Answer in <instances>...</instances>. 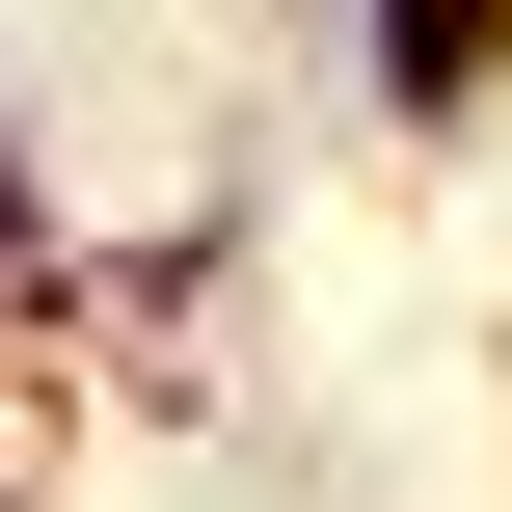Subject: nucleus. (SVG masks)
Listing matches in <instances>:
<instances>
[{
	"mask_svg": "<svg viewBox=\"0 0 512 512\" xmlns=\"http://www.w3.org/2000/svg\"><path fill=\"white\" fill-rule=\"evenodd\" d=\"M351 81H378V135L459 162V135L512 108V0H351Z\"/></svg>",
	"mask_w": 512,
	"mask_h": 512,
	"instance_id": "f257e3e1",
	"label": "nucleus"
},
{
	"mask_svg": "<svg viewBox=\"0 0 512 512\" xmlns=\"http://www.w3.org/2000/svg\"><path fill=\"white\" fill-rule=\"evenodd\" d=\"M0 512H54V486H27V432H0Z\"/></svg>",
	"mask_w": 512,
	"mask_h": 512,
	"instance_id": "f03ea898",
	"label": "nucleus"
}]
</instances>
